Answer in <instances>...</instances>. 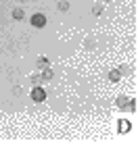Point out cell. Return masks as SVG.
Listing matches in <instances>:
<instances>
[{
	"instance_id": "8",
	"label": "cell",
	"mask_w": 138,
	"mask_h": 156,
	"mask_svg": "<svg viewBox=\"0 0 138 156\" xmlns=\"http://www.w3.org/2000/svg\"><path fill=\"white\" fill-rule=\"evenodd\" d=\"M117 71H119V75H130V73H132V67H130V65H121Z\"/></svg>"
},
{
	"instance_id": "13",
	"label": "cell",
	"mask_w": 138,
	"mask_h": 156,
	"mask_svg": "<svg viewBox=\"0 0 138 156\" xmlns=\"http://www.w3.org/2000/svg\"><path fill=\"white\" fill-rule=\"evenodd\" d=\"M103 2H111V0H103Z\"/></svg>"
},
{
	"instance_id": "9",
	"label": "cell",
	"mask_w": 138,
	"mask_h": 156,
	"mask_svg": "<svg viewBox=\"0 0 138 156\" xmlns=\"http://www.w3.org/2000/svg\"><path fill=\"white\" fill-rule=\"evenodd\" d=\"M57 9H59V11H61V12L69 11V2H65V0H61V2H59V4H57Z\"/></svg>"
},
{
	"instance_id": "6",
	"label": "cell",
	"mask_w": 138,
	"mask_h": 156,
	"mask_svg": "<svg viewBox=\"0 0 138 156\" xmlns=\"http://www.w3.org/2000/svg\"><path fill=\"white\" fill-rule=\"evenodd\" d=\"M103 11H105V4H103V2H96V4L92 6V12H94V15H103Z\"/></svg>"
},
{
	"instance_id": "3",
	"label": "cell",
	"mask_w": 138,
	"mask_h": 156,
	"mask_svg": "<svg viewBox=\"0 0 138 156\" xmlns=\"http://www.w3.org/2000/svg\"><path fill=\"white\" fill-rule=\"evenodd\" d=\"M36 67H38V69H46V67H50L48 58H44V56H40V58L36 60Z\"/></svg>"
},
{
	"instance_id": "4",
	"label": "cell",
	"mask_w": 138,
	"mask_h": 156,
	"mask_svg": "<svg viewBox=\"0 0 138 156\" xmlns=\"http://www.w3.org/2000/svg\"><path fill=\"white\" fill-rule=\"evenodd\" d=\"M23 17H25L23 9H15V11H13V19H15V21H23Z\"/></svg>"
},
{
	"instance_id": "1",
	"label": "cell",
	"mask_w": 138,
	"mask_h": 156,
	"mask_svg": "<svg viewBox=\"0 0 138 156\" xmlns=\"http://www.w3.org/2000/svg\"><path fill=\"white\" fill-rule=\"evenodd\" d=\"M32 100H34V102H44V100H46V90H44L42 85H36V87L32 90Z\"/></svg>"
},
{
	"instance_id": "5",
	"label": "cell",
	"mask_w": 138,
	"mask_h": 156,
	"mask_svg": "<svg viewBox=\"0 0 138 156\" xmlns=\"http://www.w3.org/2000/svg\"><path fill=\"white\" fill-rule=\"evenodd\" d=\"M52 75H54V73H52V69H50V67H46V69H42V79H44V81H48V79H52Z\"/></svg>"
},
{
	"instance_id": "12",
	"label": "cell",
	"mask_w": 138,
	"mask_h": 156,
	"mask_svg": "<svg viewBox=\"0 0 138 156\" xmlns=\"http://www.w3.org/2000/svg\"><path fill=\"white\" fill-rule=\"evenodd\" d=\"M119 77H121V75H119V71H117V69H115V71H111V73H109V79H111V81H117Z\"/></svg>"
},
{
	"instance_id": "10",
	"label": "cell",
	"mask_w": 138,
	"mask_h": 156,
	"mask_svg": "<svg viewBox=\"0 0 138 156\" xmlns=\"http://www.w3.org/2000/svg\"><path fill=\"white\" fill-rule=\"evenodd\" d=\"M42 81H44V79H42V75H32V83H34V85H40Z\"/></svg>"
},
{
	"instance_id": "7",
	"label": "cell",
	"mask_w": 138,
	"mask_h": 156,
	"mask_svg": "<svg viewBox=\"0 0 138 156\" xmlns=\"http://www.w3.org/2000/svg\"><path fill=\"white\" fill-rule=\"evenodd\" d=\"M128 100H130V98L119 96V98H117V106H119V108H125V110H128Z\"/></svg>"
},
{
	"instance_id": "2",
	"label": "cell",
	"mask_w": 138,
	"mask_h": 156,
	"mask_svg": "<svg viewBox=\"0 0 138 156\" xmlns=\"http://www.w3.org/2000/svg\"><path fill=\"white\" fill-rule=\"evenodd\" d=\"M29 21H32L34 27H44V25H46V17H44L42 12H36V15H32V19H29Z\"/></svg>"
},
{
	"instance_id": "14",
	"label": "cell",
	"mask_w": 138,
	"mask_h": 156,
	"mask_svg": "<svg viewBox=\"0 0 138 156\" xmlns=\"http://www.w3.org/2000/svg\"><path fill=\"white\" fill-rule=\"evenodd\" d=\"M21 2H25V0H21Z\"/></svg>"
},
{
	"instance_id": "11",
	"label": "cell",
	"mask_w": 138,
	"mask_h": 156,
	"mask_svg": "<svg viewBox=\"0 0 138 156\" xmlns=\"http://www.w3.org/2000/svg\"><path fill=\"white\" fill-rule=\"evenodd\" d=\"M128 129H130V123H128V121H121V123H119V131L125 133Z\"/></svg>"
}]
</instances>
